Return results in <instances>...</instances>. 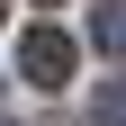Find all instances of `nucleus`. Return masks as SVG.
Listing matches in <instances>:
<instances>
[{
    "mask_svg": "<svg viewBox=\"0 0 126 126\" xmlns=\"http://www.w3.org/2000/svg\"><path fill=\"white\" fill-rule=\"evenodd\" d=\"M18 72L36 90H63L72 72H81V45L63 36V27H27V36H18Z\"/></svg>",
    "mask_w": 126,
    "mask_h": 126,
    "instance_id": "obj_1",
    "label": "nucleus"
},
{
    "mask_svg": "<svg viewBox=\"0 0 126 126\" xmlns=\"http://www.w3.org/2000/svg\"><path fill=\"white\" fill-rule=\"evenodd\" d=\"M90 36H99V54H126V0H99Z\"/></svg>",
    "mask_w": 126,
    "mask_h": 126,
    "instance_id": "obj_2",
    "label": "nucleus"
}]
</instances>
